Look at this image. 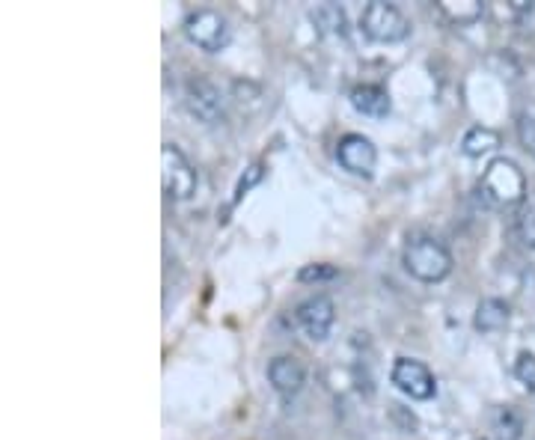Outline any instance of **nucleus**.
I'll use <instances>...</instances> for the list:
<instances>
[{
	"instance_id": "nucleus-1",
	"label": "nucleus",
	"mask_w": 535,
	"mask_h": 440,
	"mask_svg": "<svg viewBox=\"0 0 535 440\" xmlns=\"http://www.w3.org/2000/svg\"><path fill=\"white\" fill-rule=\"evenodd\" d=\"M479 191H482L485 203H491L494 209H515L527 197V179H524V173L515 161L497 158L482 173Z\"/></svg>"
},
{
	"instance_id": "nucleus-2",
	"label": "nucleus",
	"mask_w": 535,
	"mask_h": 440,
	"mask_svg": "<svg viewBox=\"0 0 535 440\" xmlns=\"http://www.w3.org/2000/svg\"><path fill=\"white\" fill-rule=\"evenodd\" d=\"M402 256H405L408 274L423 280V283H437V280L449 277V271H452L449 250L431 235H411Z\"/></svg>"
},
{
	"instance_id": "nucleus-3",
	"label": "nucleus",
	"mask_w": 535,
	"mask_h": 440,
	"mask_svg": "<svg viewBox=\"0 0 535 440\" xmlns=\"http://www.w3.org/2000/svg\"><path fill=\"white\" fill-rule=\"evenodd\" d=\"M360 27L375 42H402L411 33L408 18L393 3H384V0H375L363 9Z\"/></svg>"
},
{
	"instance_id": "nucleus-4",
	"label": "nucleus",
	"mask_w": 535,
	"mask_h": 440,
	"mask_svg": "<svg viewBox=\"0 0 535 440\" xmlns=\"http://www.w3.org/2000/svg\"><path fill=\"white\" fill-rule=\"evenodd\" d=\"M161 185L170 200H188L197 191V173L191 161L173 143L161 146Z\"/></svg>"
},
{
	"instance_id": "nucleus-5",
	"label": "nucleus",
	"mask_w": 535,
	"mask_h": 440,
	"mask_svg": "<svg viewBox=\"0 0 535 440\" xmlns=\"http://www.w3.org/2000/svg\"><path fill=\"white\" fill-rule=\"evenodd\" d=\"M185 36L197 48L217 54L229 45V21L214 9H197L185 18Z\"/></svg>"
},
{
	"instance_id": "nucleus-6",
	"label": "nucleus",
	"mask_w": 535,
	"mask_h": 440,
	"mask_svg": "<svg viewBox=\"0 0 535 440\" xmlns=\"http://www.w3.org/2000/svg\"><path fill=\"white\" fill-rule=\"evenodd\" d=\"M390 381H393L405 396H411V399H417V402H426V399H431V396L437 393V381H434L431 369H428L426 363L411 360V357H399V360L393 363Z\"/></svg>"
},
{
	"instance_id": "nucleus-7",
	"label": "nucleus",
	"mask_w": 535,
	"mask_h": 440,
	"mask_svg": "<svg viewBox=\"0 0 535 440\" xmlns=\"http://www.w3.org/2000/svg\"><path fill=\"white\" fill-rule=\"evenodd\" d=\"M336 158H339V164H342L348 173L369 179V176L375 173L378 152H375V146H372L369 137H363V134H345V137L336 143Z\"/></svg>"
},
{
	"instance_id": "nucleus-8",
	"label": "nucleus",
	"mask_w": 535,
	"mask_h": 440,
	"mask_svg": "<svg viewBox=\"0 0 535 440\" xmlns=\"http://www.w3.org/2000/svg\"><path fill=\"white\" fill-rule=\"evenodd\" d=\"M298 325L301 330L313 339V342H321V339H327V333L333 328V319H336V307H333V301L330 298H324V295H316V298H310V301H304L301 307H298Z\"/></svg>"
},
{
	"instance_id": "nucleus-9",
	"label": "nucleus",
	"mask_w": 535,
	"mask_h": 440,
	"mask_svg": "<svg viewBox=\"0 0 535 440\" xmlns=\"http://www.w3.org/2000/svg\"><path fill=\"white\" fill-rule=\"evenodd\" d=\"M188 108L197 119L212 125L217 119H223V96L209 78H194L188 84Z\"/></svg>"
},
{
	"instance_id": "nucleus-10",
	"label": "nucleus",
	"mask_w": 535,
	"mask_h": 440,
	"mask_svg": "<svg viewBox=\"0 0 535 440\" xmlns=\"http://www.w3.org/2000/svg\"><path fill=\"white\" fill-rule=\"evenodd\" d=\"M268 378H271V384H274L277 393L292 396V393H298V390L304 387L307 372H304V366H301L298 357L283 354V357H274V360H271V366H268Z\"/></svg>"
},
{
	"instance_id": "nucleus-11",
	"label": "nucleus",
	"mask_w": 535,
	"mask_h": 440,
	"mask_svg": "<svg viewBox=\"0 0 535 440\" xmlns=\"http://www.w3.org/2000/svg\"><path fill=\"white\" fill-rule=\"evenodd\" d=\"M351 105L357 113L363 116H372V119H384L390 113V96L384 87H375V84H363V87H354L351 90Z\"/></svg>"
},
{
	"instance_id": "nucleus-12",
	"label": "nucleus",
	"mask_w": 535,
	"mask_h": 440,
	"mask_svg": "<svg viewBox=\"0 0 535 440\" xmlns=\"http://www.w3.org/2000/svg\"><path fill=\"white\" fill-rule=\"evenodd\" d=\"M509 304L506 301H497V298H488V301H482L479 304V310H476V328L482 330V333H497V330H503L509 325Z\"/></svg>"
},
{
	"instance_id": "nucleus-13",
	"label": "nucleus",
	"mask_w": 535,
	"mask_h": 440,
	"mask_svg": "<svg viewBox=\"0 0 535 440\" xmlns=\"http://www.w3.org/2000/svg\"><path fill=\"white\" fill-rule=\"evenodd\" d=\"M497 146H500V134H497L494 128H482V125L470 128V131L464 134V140H461V149H464V155H470V158L488 155V152H494Z\"/></svg>"
},
{
	"instance_id": "nucleus-14",
	"label": "nucleus",
	"mask_w": 535,
	"mask_h": 440,
	"mask_svg": "<svg viewBox=\"0 0 535 440\" xmlns=\"http://www.w3.org/2000/svg\"><path fill=\"white\" fill-rule=\"evenodd\" d=\"M313 21L321 33H333V36H345V12L336 3H321L313 9Z\"/></svg>"
},
{
	"instance_id": "nucleus-15",
	"label": "nucleus",
	"mask_w": 535,
	"mask_h": 440,
	"mask_svg": "<svg viewBox=\"0 0 535 440\" xmlns=\"http://www.w3.org/2000/svg\"><path fill=\"white\" fill-rule=\"evenodd\" d=\"M440 9L455 21V24H470V21H476L479 15H482V3H476V0H464V6L458 3H452V0H440Z\"/></svg>"
},
{
	"instance_id": "nucleus-16",
	"label": "nucleus",
	"mask_w": 535,
	"mask_h": 440,
	"mask_svg": "<svg viewBox=\"0 0 535 440\" xmlns=\"http://www.w3.org/2000/svg\"><path fill=\"white\" fill-rule=\"evenodd\" d=\"M494 429H497V440H518L521 438V420L509 411V408H503L500 414H497V423H494Z\"/></svg>"
},
{
	"instance_id": "nucleus-17",
	"label": "nucleus",
	"mask_w": 535,
	"mask_h": 440,
	"mask_svg": "<svg viewBox=\"0 0 535 440\" xmlns=\"http://www.w3.org/2000/svg\"><path fill=\"white\" fill-rule=\"evenodd\" d=\"M518 137H521L524 149L530 155H535V108L521 113V119H518Z\"/></svg>"
},
{
	"instance_id": "nucleus-18",
	"label": "nucleus",
	"mask_w": 535,
	"mask_h": 440,
	"mask_svg": "<svg viewBox=\"0 0 535 440\" xmlns=\"http://www.w3.org/2000/svg\"><path fill=\"white\" fill-rule=\"evenodd\" d=\"M515 375L521 378V384H527V387L535 393V354L524 351V354L518 357V363H515Z\"/></svg>"
},
{
	"instance_id": "nucleus-19",
	"label": "nucleus",
	"mask_w": 535,
	"mask_h": 440,
	"mask_svg": "<svg viewBox=\"0 0 535 440\" xmlns=\"http://www.w3.org/2000/svg\"><path fill=\"white\" fill-rule=\"evenodd\" d=\"M336 277V268L333 265H307L301 268L298 280L301 283H321V280H333Z\"/></svg>"
},
{
	"instance_id": "nucleus-20",
	"label": "nucleus",
	"mask_w": 535,
	"mask_h": 440,
	"mask_svg": "<svg viewBox=\"0 0 535 440\" xmlns=\"http://www.w3.org/2000/svg\"><path fill=\"white\" fill-rule=\"evenodd\" d=\"M262 176H265V167L262 164H253L250 170H247V176H241V182H238V188H235V200L232 203H238L256 182H262Z\"/></svg>"
},
{
	"instance_id": "nucleus-21",
	"label": "nucleus",
	"mask_w": 535,
	"mask_h": 440,
	"mask_svg": "<svg viewBox=\"0 0 535 440\" xmlns=\"http://www.w3.org/2000/svg\"><path fill=\"white\" fill-rule=\"evenodd\" d=\"M521 238L530 250H535V215H527L521 220Z\"/></svg>"
}]
</instances>
